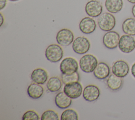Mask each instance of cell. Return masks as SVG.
<instances>
[{
  "instance_id": "1",
  "label": "cell",
  "mask_w": 135,
  "mask_h": 120,
  "mask_svg": "<svg viewBox=\"0 0 135 120\" xmlns=\"http://www.w3.org/2000/svg\"><path fill=\"white\" fill-rule=\"evenodd\" d=\"M115 18L110 13L105 12L102 13L98 19V25L99 28L103 31H111L115 27Z\"/></svg>"
},
{
  "instance_id": "2",
  "label": "cell",
  "mask_w": 135,
  "mask_h": 120,
  "mask_svg": "<svg viewBox=\"0 0 135 120\" xmlns=\"http://www.w3.org/2000/svg\"><path fill=\"white\" fill-rule=\"evenodd\" d=\"M45 55L46 59L51 62H57L63 57V50L59 44H52L46 48Z\"/></svg>"
},
{
  "instance_id": "3",
  "label": "cell",
  "mask_w": 135,
  "mask_h": 120,
  "mask_svg": "<svg viewBox=\"0 0 135 120\" xmlns=\"http://www.w3.org/2000/svg\"><path fill=\"white\" fill-rule=\"evenodd\" d=\"M98 64L95 57L92 54H85L79 61V66L82 71L86 73L93 72Z\"/></svg>"
},
{
  "instance_id": "4",
  "label": "cell",
  "mask_w": 135,
  "mask_h": 120,
  "mask_svg": "<svg viewBox=\"0 0 135 120\" xmlns=\"http://www.w3.org/2000/svg\"><path fill=\"white\" fill-rule=\"evenodd\" d=\"M118 47L120 51L123 53H129L135 49V39L132 35L124 34L119 39Z\"/></svg>"
},
{
  "instance_id": "5",
  "label": "cell",
  "mask_w": 135,
  "mask_h": 120,
  "mask_svg": "<svg viewBox=\"0 0 135 120\" xmlns=\"http://www.w3.org/2000/svg\"><path fill=\"white\" fill-rule=\"evenodd\" d=\"M78 63L73 58H64L60 63V69L62 73L70 75L78 71Z\"/></svg>"
},
{
  "instance_id": "6",
  "label": "cell",
  "mask_w": 135,
  "mask_h": 120,
  "mask_svg": "<svg viewBox=\"0 0 135 120\" xmlns=\"http://www.w3.org/2000/svg\"><path fill=\"white\" fill-rule=\"evenodd\" d=\"M90 48V41L84 36L77 37L72 43V49L76 53L79 54L86 53L89 51Z\"/></svg>"
},
{
  "instance_id": "7",
  "label": "cell",
  "mask_w": 135,
  "mask_h": 120,
  "mask_svg": "<svg viewBox=\"0 0 135 120\" xmlns=\"http://www.w3.org/2000/svg\"><path fill=\"white\" fill-rule=\"evenodd\" d=\"M56 40L59 45L66 47L70 45L73 42L74 35L70 30L62 29L57 33Z\"/></svg>"
},
{
  "instance_id": "8",
  "label": "cell",
  "mask_w": 135,
  "mask_h": 120,
  "mask_svg": "<svg viewBox=\"0 0 135 120\" xmlns=\"http://www.w3.org/2000/svg\"><path fill=\"white\" fill-rule=\"evenodd\" d=\"M120 38L118 32L114 31H108L103 36V45L109 49H114L118 46Z\"/></svg>"
},
{
  "instance_id": "9",
  "label": "cell",
  "mask_w": 135,
  "mask_h": 120,
  "mask_svg": "<svg viewBox=\"0 0 135 120\" xmlns=\"http://www.w3.org/2000/svg\"><path fill=\"white\" fill-rule=\"evenodd\" d=\"M103 10L102 4L97 0H91L85 5V11L88 15L92 17L99 16Z\"/></svg>"
},
{
  "instance_id": "10",
  "label": "cell",
  "mask_w": 135,
  "mask_h": 120,
  "mask_svg": "<svg viewBox=\"0 0 135 120\" xmlns=\"http://www.w3.org/2000/svg\"><path fill=\"white\" fill-rule=\"evenodd\" d=\"M63 91L71 98L76 99L81 96L82 86L79 81L67 84L64 87Z\"/></svg>"
},
{
  "instance_id": "11",
  "label": "cell",
  "mask_w": 135,
  "mask_h": 120,
  "mask_svg": "<svg viewBox=\"0 0 135 120\" xmlns=\"http://www.w3.org/2000/svg\"><path fill=\"white\" fill-rule=\"evenodd\" d=\"M129 72V64L122 60L114 62L112 67V72L114 75L121 78L126 77Z\"/></svg>"
},
{
  "instance_id": "12",
  "label": "cell",
  "mask_w": 135,
  "mask_h": 120,
  "mask_svg": "<svg viewBox=\"0 0 135 120\" xmlns=\"http://www.w3.org/2000/svg\"><path fill=\"white\" fill-rule=\"evenodd\" d=\"M82 93L84 99L86 101L90 102L97 100L99 98L100 94L99 88L94 85L86 86Z\"/></svg>"
},
{
  "instance_id": "13",
  "label": "cell",
  "mask_w": 135,
  "mask_h": 120,
  "mask_svg": "<svg viewBox=\"0 0 135 120\" xmlns=\"http://www.w3.org/2000/svg\"><path fill=\"white\" fill-rule=\"evenodd\" d=\"M79 29L84 34H91L96 29L95 21L91 17H85L80 22Z\"/></svg>"
},
{
  "instance_id": "14",
  "label": "cell",
  "mask_w": 135,
  "mask_h": 120,
  "mask_svg": "<svg viewBox=\"0 0 135 120\" xmlns=\"http://www.w3.org/2000/svg\"><path fill=\"white\" fill-rule=\"evenodd\" d=\"M110 69L109 66L104 62H99L94 70L93 75L96 78L100 80H103L109 76Z\"/></svg>"
},
{
  "instance_id": "15",
  "label": "cell",
  "mask_w": 135,
  "mask_h": 120,
  "mask_svg": "<svg viewBox=\"0 0 135 120\" xmlns=\"http://www.w3.org/2000/svg\"><path fill=\"white\" fill-rule=\"evenodd\" d=\"M31 78L34 82L40 85H43L48 79V74L45 69L36 68L32 71L31 75Z\"/></svg>"
},
{
  "instance_id": "16",
  "label": "cell",
  "mask_w": 135,
  "mask_h": 120,
  "mask_svg": "<svg viewBox=\"0 0 135 120\" xmlns=\"http://www.w3.org/2000/svg\"><path fill=\"white\" fill-rule=\"evenodd\" d=\"M72 98L69 97L64 91L58 93L55 97V103L60 109L68 108L72 104Z\"/></svg>"
},
{
  "instance_id": "17",
  "label": "cell",
  "mask_w": 135,
  "mask_h": 120,
  "mask_svg": "<svg viewBox=\"0 0 135 120\" xmlns=\"http://www.w3.org/2000/svg\"><path fill=\"white\" fill-rule=\"evenodd\" d=\"M123 83L122 78L117 76L113 73L110 75L107 80L108 87L113 91L120 90L123 85Z\"/></svg>"
},
{
  "instance_id": "18",
  "label": "cell",
  "mask_w": 135,
  "mask_h": 120,
  "mask_svg": "<svg viewBox=\"0 0 135 120\" xmlns=\"http://www.w3.org/2000/svg\"><path fill=\"white\" fill-rule=\"evenodd\" d=\"M27 92L30 97L33 99H38L43 95L44 88L40 84L34 82L28 86Z\"/></svg>"
},
{
  "instance_id": "19",
  "label": "cell",
  "mask_w": 135,
  "mask_h": 120,
  "mask_svg": "<svg viewBox=\"0 0 135 120\" xmlns=\"http://www.w3.org/2000/svg\"><path fill=\"white\" fill-rule=\"evenodd\" d=\"M123 5V0H105V6L107 10L111 13L120 12Z\"/></svg>"
},
{
  "instance_id": "20",
  "label": "cell",
  "mask_w": 135,
  "mask_h": 120,
  "mask_svg": "<svg viewBox=\"0 0 135 120\" xmlns=\"http://www.w3.org/2000/svg\"><path fill=\"white\" fill-rule=\"evenodd\" d=\"M62 81L57 77H52L48 79L46 82V88L52 93L59 91L62 88Z\"/></svg>"
},
{
  "instance_id": "21",
  "label": "cell",
  "mask_w": 135,
  "mask_h": 120,
  "mask_svg": "<svg viewBox=\"0 0 135 120\" xmlns=\"http://www.w3.org/2000/svg\"><path fill=\"white\" fill-rule=\"evenodd\" d=\"M122 29L126 34L135 35V19L129 17L126 19L122 24Z\"/></svg>"
},
{
  "instance_id": "22",
  "label": "cell",
  "mask_w": 135,
  "mask_h": 120,
  "mask_svg": "<svg viewBox=\"0 0 135 120\" xmlns=\"http://www.w3.org/2000/svg\"><path fill=\"white\" fill-rule=\"evenodd\" d=\"M61 77V80L64 85L80 81V75L78 71L70 75L62 73Z\"/></svg>"
},
{
  "instance_id": "23",
  "label": "cell",
  "mask_w": 135,
  "mask_h": 120,
  "mask_svg": "<svg viewBox=\"0 0 135 120\" xmlns=\"http://www.w3.org/2000/svg\"><path fill=\"white\" fill-rule=\"evenodd\" d=\"M61 120H78L77 112L73 109H67L63 111L60 117Z\"/></svg>"
},
{
  "instance_id": "24",
  "label": "cell",
  "mask_w": 135,
  "mask_h": 120,
  "mask_svg": "<svg viewBox=\"0 0 135 120\" xmlns=\"http://www.w3.org/2000/svg\"><path fill=\"white\" fill-rule=\"evenodd\" d=\"M41 120H59V117L56 112L53 110H47L42 115Z\"/></svg>"
},
{
  "instance_id": "25",
  "label": "cell",
  "mask_w": 135,
  "mask_h": 120,
  "mask_svg": "<svg viewBox=\"0 0 135 120\" xmlns=\"http://www.w3.org/2000/svg\"><path fill=\"white\" fill-rule=\"evenodd\" d=\"M38 115L34 110H30L26 112L22 116L23 120H38Z\"/></svg>"
},
{
  "instance_id": "26",
  "label": "cell",
  "mask_w": 135,
  "mask_h": 120,
  "mask_svg": "<svg viewBox=\"0 0 135 120\" xmlns=\"http://www.w3.org/2000/svg\"><path fill=\"white\" fill-rule=\"evenodd\" d=\"M7 3V0H0V10L3 9Z\"/></svg>"
},
{
  "instance_id": "27",
  "label": "cell",
  "mask_w": 135,
  "mask_h": 120,
  "mask_svg": "<svg viewBox=\"0 0 135 120\" xmlns=\"http://www.w3.org/2000/svg\"><path fill=\"white\" fill-rule=\"evenodd\" d=\"M131 72L132 76L135 78V63H134L131 67Z\"/></svg>"
},
{
  "instance_id": "28",
  "label": "cell",
  "mask_w": 135,
  "mask_h": 120,
  "mask_svg": "<svg viewBox=\"0 0 135 120\" xmlns=\"http://www.w3.org/2000/svg\"><path fill=\"white\" fill-rule=\"evenodd\" d=\"M0 15H1V25H0V26H1L3 25V22H4V19L3 16V15H2V13H1V14H0Z\"/></svg>"
},
{
  "instance_id": "29",
  "label": "cell",
  "mask_w": 135,
  "mask_h": 120,
  "mask_svg": "<svg viewBox=\"0 0 135 120\" xmlns=\"http://www.w3.org/2000/svg\"><path fill=\"white\" fill-rule=\"evenodd\" d=\"M132 14L133 17L135 18V4H134V5L132 6Z\"/></svg>"
},
{
  "instance_id": "30",
  "label": "cell",
  "mask_w": 135,
  "mask_h": 120,
  "mask_svg": "<svg viewBox=\"0 0 135 120\" xmlns=\"http://www.w3.org/2000/svg\"><path fill=\"white\" fill-rule=\"evenodd\" d=\"M129 3L132 4H135V0H127Z\"/></svg>"
},
{
  "instance_id": "31",
  "label": "cell",
  "mask_w": 135,
  "mask_h": 120,
  "mask_svg": "<svg viewBox=\"0 0 135 120\" xmlns=\"http://www.w3.org/2000/svg\"><path fill=\"white\" fill-rule=\"evenodd\" d=\"M10 1H12V2H15V1H18L19 0H9Z\"/></svg>"
}]
</instances>
